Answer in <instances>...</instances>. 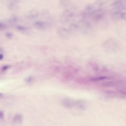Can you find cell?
I'll list each match as a JSON object with an SVG mask.
<instances>
[{"instance_id": "cell-1", "label": "cell", "mask_w": 126, "mask_h": 126, "mask_svg": "<svg viewBox=\"0 0 126 126\" xmlns=\"http://www.w3.org/2000/svg\"><path fill=\"white\" fill-rule=\"evenodd\" d=\"M74 9H67L63 12L61 14L60 20L63 22H68L76 17L77 13H76Z\"/></svg>"}, {"instance_id": "cell-2", "label": "cell", "mask_w": 126, "mask_h": 126, "mask_svg": "<svg viewBox=\"0 0 126 126\" xmlns=\"http://www.w3.org/2000/svg\"><path fill=\"white\" fill-rule=\"evenodd\" d=\"M104 12L103 9L99 8L95 9L89 17L92 21H97L102 19L104 17Z\"/></svg>"}, {"instance_id": "cell-3", "label": "cell", "mask_w": 126, "mask_h": 126, "mask_svg": "<svg viewBox=\"0 0 126 126\" xmlns=\"http://www.w3.org/2000/svg\"><path fill=\"white\" fill-rule=\"evenodd\" d=\"M76 101L68 97L64 98L62 101L63 105L65 108L70 109L75 106Z\"/></svg>"}, {"instance_id": "cell-4", "label": "cell", "mask_w": 126, "mask_h": 126, "mask_svg": "<svg viewBox=\"0 0 126 126\" xmlns=\"http://www.w3.org/2000/svg\"><path fill=\"white\" fill-rule=\"evenodd\" d=\"M75 106L79 110H83L87 108V104L86 102L82 100H79L75 101Z\"/></svg>"}, {"instance_id": "cell-5", "label": "cell", "mask_w": 126, "mask_h": 126, "mask_svg": "<svg viewBox=\"0 0 126 126\" xmlns=\"http://www.w3.org/2000/svg\"><path fill=\"white\" fill-rule=\"evenodd\" d=\"M72 2V0H59V3L61 7L65 8L70 6Z\"/></svg>"}, {"instance_id": "cell-6", "label": "cell", "mask_w": 126, "mask_h": 126, "mask_svg": "<svg viewBox=\"0 0 126 126\" xmlns=\"http://www.w3.org/2000/svg\"><path fill=\"white\" fill-rule=\"evenodd\" d=\"M39 15L38 11L36 9H33L31 10L29 12L28 16L31 18L37 17Z\"/></svg>"}, {"instance_id": "cell-7", "label": "cell", "mask_w": 126, "mask_h": 126, "mask_svg": "<svg viewBox=\"0 0 126 126\" xmlns=\"http://www.w3.org/2000/svg\"><path fill=\"white\" fill-rule=\"evenodd\" d=\"M46 23L44 22L38 21H36L34 23V25L35 27L39 29H43L46 26Z\"/></svg>"}, {"instance_id": "cell-8", "label": "cell", "mask_w": 126, "mask_h": 126, "mask_svg": "<svg viewBox=\"0 0 126 126\" xmlns=\"http://www.w3.org/2000/svg\"><path fill=\"white\" fill-rule=\"evenodd\" d=\"M8 8L10 10H14L18 8L17 6L13 2H11L8 5Z\"/></svg>"}, {"instance_id": "cell-9", "label": "cell", "mask_w": 126, "mask_h": 126, "mask_svg": "<svg viewBox=\"0 0 126 126\" xmlns=\"http://www.w3.org/2000/svg\"><path fill=\"white\" fill-rule=\"evenodd\" d=\"M122 12L120 11H117L114 12L112 14V17L114 18H121Z\"/></svg>"}, {"instance_id": "cell-10", "label": "cell", "mask_w": 126, "mask_h": 126, "mask_svg": "<svg viewBox=\"0 0 126 126\" xmlns=\"http://www.w3.org/2000/svg\"><path fill=\"white\" fill-rule=\"evenodd\" d=\"M22 117L21 116L19 115L16 116L14 118V120L17 122H20L22 120Z\"/></svg>"}, {"instance_id": "cell-11", "label": "cell", "mask_w": 126, "mask_h": 126, "mask_svg": "<svg viewBox=\"0 0 126 126\" xmlns=\"http://www.w3.org/2000/svg\"><path fill=\"white\" fill-rule=\"evenodd\" d=\"M121 18L126 20V13L122 12V13Z\"/></svg>"}, {"instance_id": "cell-12", "label": "cell", "mask_w": 126, "mask_h": 126, "mask_svg": "<svg viewBox=\"0 0 126 126\" xmlns=\"http://www.w3.org/2000/svg\"><path fill=\"white\" fill-rule=\"evenodd\" d=\"M26 81L28 83H30L32 81V78L31 77H29L26 79Z\"/></svg>"}, {"instance_id": "cell-13", "label": "cell", "mask_w": 126, "mask_h": 126, "mask_svg": "<svg viewBox=\"0 0 126 126\" xmlns=\"http://www.w3.org/2000/svg\"><path fill=\"white\" fill-rule=\"evenodd\" d=\"M13 1L15 2H18L20 1V0H12Z\"/></svg>"}]
</instances>
